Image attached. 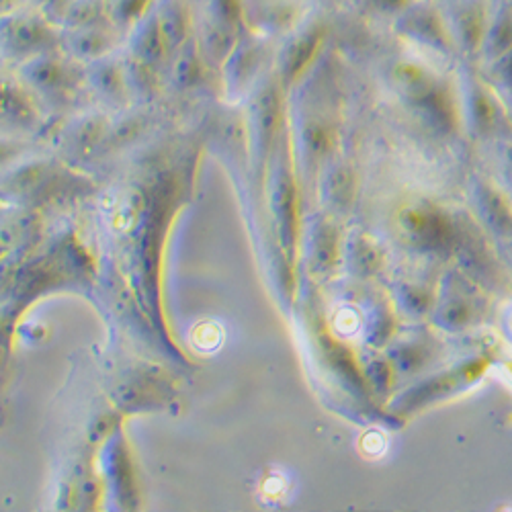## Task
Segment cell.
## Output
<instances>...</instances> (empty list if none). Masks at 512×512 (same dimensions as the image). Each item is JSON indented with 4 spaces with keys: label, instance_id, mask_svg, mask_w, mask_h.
Returning a JSON list of instances; mask_svg holds the SVG:
<instances>
[{
    "label": "cell",
    "instance_id": "6da1fadb",
    "mask_svg": "<svg viewBox=\"0 0 512 512\" xmlns=\"http://www.w3.org/2000/svg\"><path fill=\"white\" fill-rule=\"evenodd\" d=\"M484 41L488 46V52L496 58H502L506 52L512 50V3L510 0L502 3L496 15L492 17Z\"/></svg>",
    "mask_w": 512,
    "mask_h": 512
},
{
    "label": "cell",
    "instance_id": "7a4b0ae2",
    "mask_svg": "<svg viewBox=\"0 0 512 512\" xmlns=\"http://www.w3.org/2000/svg\"><path fill=\"white\" fill-rule=\"evenodd\" d=\"M222 345V328L218 324H201L193 332V347H197L201 353H211Z\"/></svg>",
    "mask_w": 512,
    "mask_h": 512
},
{
    "label": "cell",
    "instance_id": "3957f363",
    "mask_svg": "<svg viewBox=\"0 0 512 512\" xmlns=\"http://www.w3.org/2000/svg\"><path fill=\"white\" fill-rule=\"evenodd\" d=\"M500 72H502V78L506 82V87L512 91V50L506 52L502 58H500Z\"/></svg>",
    "mask_w": 512,
    "mask_h": 512
},
{
    "label": "cell",
    "instance_id": "277c9868",
    "mask_svg": "<svg viewBox=\"0 0 512 512\" xmlns=\"http://www.w3.org/2000/svg\"><path fill=\"white\" fill-rule=\"evenodd\" d=\"M381 447H383V441H381L379 435L371 433L363 439V451H367V453H379Z\"/></svg>",
    "mask_w": 512,
    "mask_h": 512
},
{
    "label": "cell",
    "instance_id": "5b68a950",
    "mask_svg": "<svg viewBox=\"0 0 512 512\" xmlns=\"http://www.w3.org/2000/svg\"><path fill=\"white\" fill-rule=\"evenodd\" d=\"M283 490H285V482H283L281 478H271V480H267V484H265V494H269V496H273V498L281 496Z\"/></svg>",
    "mask_w": 512,
    "mask_h": 512
}]
</instances>
